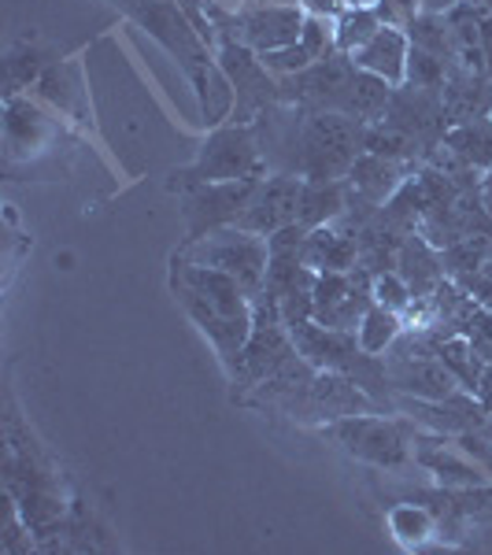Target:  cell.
<instances>
[{
  "label": "cell",
  "mask_w": 492,
  "mask_h": 555,
  "mask_svg": "<svg viewBox=\"0 0 492 555\" xmlns=\"http://www.w3.org/2000/svg\"><path fill=\"white\" fill-rule=\"evenodd\" d=\"M366 122L345 112H300V138L293 156V175L303 182H334L348 178L363 152Z\"/></svg>",
  "instance_id": "1"
},
{
  "label": "cell",
  "mask_w": 492,
  "mask_h": 555,
  "mask_svg": "<svg viewBox=\"0 0 492 555\" xmlns=\"http://www.w3.org/2000/svg\"><path fill=\"white\" fill-rule=\"evenodd\" d=\"M263 178H237V182H208L193 185L182 196V219H185V241H200L211 230L237 227L245 208L253 204Z\"/></svg>",
  "instance_id": "5"
},
{
  "label": "cell",
  "mask_w": 492,
  "mask_h": 555,
  "mask_svg": "<svg viewBox=\"0 0 492 555\" xmlns=\"http://www.w3.org/2000/svg\"><path fill=\"white\" fill-rule=\"evenodd\" d=\"M389 526L392 537H397L404 548H426L429 541H441V526H437V515L429 512L418 500H400L389 512Z\"/></svg>",
  "instance_id": "16"
},
{
  "label": "cell",
  "mask_w": 492,
  "mask_h": 555,
  "mask_svg": "<svg viewBox=\"0 0 492 555\" xmlns=\"http://www.w3.org/2000/svg\"><path fill=\"white\" fill-rule=\"evenodd\" d=\"M374 274L355 267V271H322L315 278V322L329 330H345L355 334L366 308L374 304L371 297Z\"/></svg>",
  "instance_id": "7"
},
{
  "label": "cell",
  "mask_w": 492,
  "mask_h": 555,
  "mask_svg": "<svg viewBox=\"0 0 492 555\" xmlns=\"http://www.w3.org/2000/svg\"><path fill=\"white\" fill-rule=\"evenodd\" d=\"M178 256L193 259V263H208L215 271H226L230 278H237L241 289L253 300L263 293L267 267H271L267 237L253 234V230H241V227H222V230L204 234L200 241H182Z\"/></svg>",
  "instance_id": "4"
},
{
  "label": "cell",
  "mask_w": 492,
  "mask_h": 555,
  "mask_svg": "<svg viewBox=\"0 0 492 555\" xmlns=\"http://www.w3.org/2000/svg\"><path fill=\"white\" fill-rule=\"evenodd\" d=\"M407 41L415 44V49L433 52V56H444V60L455 56V38H452L449 15L418 12L415 20H411V26H407Z\"/></svg>",
  "instance_id": "20"
},
{
  "label": "cell",
  "mask_w": 492,
  "mask_h": 555,
  "mask_svg": "<svg viewBox=\"0 0 492 555\" xmlns=\"http://www.w3.org/2000/svg\"><path fill=\"white\" fill-rule=\"evenodd\" d=\"M392 93H397V86H389L386 78L371 75V70H360V67H355L352 82H348V93H345L341 112L371 127V122H378L381 115H386V107H389V101H392Z\"/></svg>",
  "instance_id": "15"
},
{
  "label": "cell",
  "mask_w": 492,
  "mask_h": 555,
  "mask_svg": "<svg viewBox=\"0 0 492 555\" xmlns=\"http://www.w3.org/2000/svg\"><path fill=\"white\" fill-rule=\"evenodd\" d=\"M329 444H337L341 452H348L352 460L371 463L378 470H404L415 463L411 455V437L415 429L404 415L386 418L378 411H366V415H348L337 423H326L319 429Z\"/></svg>",
  "instance_id": "3"
},
{
  "label": "cell",
  "mask_w": 492,
  "mask_h": 555,
  "mask_svg": "<svg viewBox=\"0 0 492 555\" xmlns=\"http://www.w3.org/2000/svg\"><path fill=\"white\" fill-rule=\"evenodd\" d=\"M348 4H366V0H345V8H348Z\"/></svg>",
  "instance_id": "27"
},
{
  "label": "cell",
  "mask_w": 492,
  "mask_h": 555,
  "mask_svg": "<svg viewBox=\"0 0 492 555\" xmlns=\"http://www.w3.org/2000/svg\"><path fill=\"white\" fill-rule=\"evenodd\" d=\"M374 15L381 20V26H392V30H407L411 20L423 12V0H371Z\"/></svg>",
  "instance_id": "25"
},
{
  "label": "cell",
  "mask_w": 492,
  "mask_h": 555,
  "mask_svg": "<svg viewBox=\"0 0 492 555\" xmlns=\"http://www.w3.org/2000/svg\"><path fill=\"white\" fill-rule=\"evenodd\" d=\"M371 297H374V304H381V308L397 311V315H404V311L415 308V293H411V285L404 282V278H400V271L374 274Z\"/></svg>",
  "instance_id": "21"
},
{
  "label": "cell",
  "mask_w": 492,
  "mask_h": 555,
  "mask_svg": "<svg viewBox=\"0 0 492 555\" xmlns=\"http://www.w3.org/2000/svg\"><path fill=\"white\" fill-rule=\"evenodd\" d=\"M4 67H8V96H15L20 89L38 82L41 70H44V60H41L38 49H30V44H26L23 52H12V56L4 60Z\"/></svg>",
  "instance_id": "23"
},
{
  "label": "cell",
  "mask_w": 492,
  "mask_h": 555,
  "mask_svg": "<svg viewBox=\"0 0 492 555\" xmlns=\"http://www.w3.org/2000/svg\"><path fill=\"white\" fill-rule=\"evenodd\" d=\"M366 411H381L371 392H363L360 385L341 371H319L315 382L303 389V397L289 408L285 418H293V423H300V426L322 429L326 423H337V418H348V415H366Z\"/></svg>",
  "instance_id": "6"
},
{
  "label": "cell",
  "mask_w": 492,
  "mask_h": 555,
  "mask_svg": "<svg viewBox=\"0 0 492 555\" xmlns=\"http://www.w3.org/2000/svg\"><path fill=\"white\" fill-rule=\"evenodd\" d=\"M334 30H337V52H360L374 34L381 30V20L374 15L371 4H348L341 15L334 20Z\"/></svg>",
  "instance_id": "19"
},
{
  "label": "cell",
  "mask_w": 492,
  "mask_h": 555,
  "mask_svg": "<svg viewBox=\"0 0 492 555\" xmlns=\"http://www.w3.org/2000/svg\"><path fill=\"white\" fill-rule=\"evenodd\" d=\"M300 44L311 52V60H326L337 52V30H334V20L329 15H315L308 12L303 20V30H300Z\"/></svg>",
  "instance_id": "22"
},
{
  "label": "cell",
  "mask_w": 492,
  "mask_h": 555,
  "mask_svg": "<svg viewBox=\"0 0 492 555\" xmlns=\"http://www.w3.org/2000/svg\"><path fill=\"white\" fill-rule=\"evenodd\" d=\"M267 167L263 145H259L256 122H222L208 133L204 149L196 152V159L190 167L171 175L167 190L185 193L193 185H208V182H237V178H263Z\"/></svg>",
  "instance_id": "2"
},
{
  "label": "cell",
  "mask_w": 492,
  "mask_h": 555,
  "mask_svg": "<svg viewBox=\"0 0 492 555\" xmlns=\"http://www.w3.org/2000/svg\"><path fill=\"white\" fill-rule=\"evenodd\" d=\"M397 271L400 278L411 285L415 300H429L437 293V285L444 282V263H441V253L423 237V234H411L404 245H400V256H397Z\"/></svg>",
  "instance_id": "12"
},
{
  "label": "cell",
  "mask_w": 492,
  "mask_h": 555,
  "mask_svg": "<svg viewBox=\"0 0 492 555\" xmlns=\"http://www.w3.org/2000/svg\"><path fill=\"white\" fill-rule=\"evenodd\" d=\"M407 56H411V41L404 30H392V26H381L371 41L363 44L360 52H352L355 67L371 70V75L386 78L389 86H404L407 78Z\"/></svg>",
  "instance_id": "11"
},
{
  "label": "cell",
  "mask_w": 492,
  "mask_h": 555,
  "mask_svg": "<svg viewBox=\"0 0 492 555\" xmlns=\"http://www.w3.org/2000/svg\"><path fill=\"white\" fill-rule=\"evenodd\" d=\"M400 334H404V322H400L397 311L381 308V304H371L366 315L360 319V326H355V341H360L366 356H386Z\"/></svg>",
  "instance_id": "18"
},
{
  "label": "cell",
  "mask_w": 492,
  "mask_h": 555,
  "mask_svg": "<svg viewBox=\"0 0 492 555\" xmlns=\"http://www.w3.org/2000/svg\"><path fill=\"white\" fill-rule=\"evenodd\" d=\"M300 201H303V178L293 171H271L263 175V182H259L253 204L245 208L237 227L253 230L259 237H271L274 230L297 222Z\"/></svg>",
  "instance_id": "9"
},
{
  "label": "cell",
  "mask_w": 492,
  "mask_h": 555,
  "mask_svg": "<svg viewBox=\"0 0 492 555\" xmlns=\"http://www.w3.org/2000/svg\"><path fill=\"white\" fill-rule=\"evenodd\" d=\"M444 149H452L474 171H492V119H470L444 133Z\"/></svg>",
  "instance_id": "17"
},
{
  "label": "cell",
  "mask_w": 492,
  "mask_h": 555,
  "mask_svg": "<svg viewBox=\"0 0 492 555\" xmlns=\"http://www.w3.org/2000/svg\"><path fill=\"white\" fill-rule=\"evenodd\" d=\"M348 211V182L334 178V182H303V201L297 222L308 230L315 227H334L337 219Z\"/></svg>",
  "instance_id": "14"
},
{
  "label": "cell",
  "mask_w": 492,
  "mask_h": 555,
  "mask_svg": "<svg viewBox=\"0 0 492 555\" xmlns=\"http://www.w3.org/2000/svg\"><path fill=\"white\" fill-rule=\"evenodd\" d=\"M303 263L311 271H355L360 267V245H355L352 234H345L341 227H315L308 230V241H303Z\"/></svg>",
  "instance_id": "13"
},
{
  "label": "cell",
  "mask_w": 492,
  "mask_h": 555,
  "mask_svg": "<svg viewBox=\"0 0 492 555\" xmlns=\"http://www.w3.org/2000/svg\"><path fill=\"white\" fill-rule=\"evenodd\" d=\"M411 455H415V463L426 474H433L437 486H452V489L492 486V474L481 467L478 460H470V455L455 444V437L415 429V437H411Z\"/></svg>",
  "instance_id": "8"
},
{
  "label": "cell",
  "mask_w": 492,
  "mask_h": 555,
  "mask_svg": "<svg viewBox=\"0 0 492 555\" xmlns=\"http://www.w3.org/2000/svg\"><path fill=\"white\" fill-rule=\"evenodd\" d=\"M463 0H423V12H437V15H449L452 8H459Z\"/></svg>",
  "instance_id": "26"
},
{
  "label": "cell",
  "mask_w": 492,
  "mask_h": 555,
  "mask_svg": "<svg viewBox=\"0 0 492 555\" xmlns=\"http://www.w3.org/2000/svg\"><path fill=\"white\" fill-rule=\"evenodd\" d=\"M404 164L397 159H386V156H374V152H360V159L352 164L348 171V193L360 196V201L374 204V208H386L392 196L400 193V185L407 182L404 178Z\"/></svg>",
  "instance_id": "10"
},
{
  "label": "cell",
  "mask_w": 492,
  "mask_h": 555,
  "mask_svg": "<svg viewBox=\"0 0 492 555\" xmlns=\"http://www.w3.org/2000/svg\"><path fill=\"white\" fill-rule=\"evenodd\" d=\"M259 60H263V67L271 70V75H300V70H308L315 60H311V52L303 49L300 41L293 44H282V49H271V52H259Z\"/></svg>",
  "instance_id": "24"
}]
</instances>
